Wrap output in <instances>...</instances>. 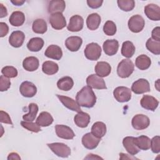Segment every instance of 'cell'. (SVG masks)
<instances>
[{
	"mask_svg": "<svg viewBox=\"0 0 160 160\" xmlns=\"http://www.w3.org/2000/svg\"><path fill=\"white\" fill-rule=\"evenodd\" d=\"M76 100L80 106L90 108L95 105L96 96L92 88L88 86H86L77 93Z\"/></svg>",
	"mask_w": 160,
	"mask_h": 160,
	"instance_id": "6da1fadb",
	"label": "cell"
},
{
	"mask_svg": "<svg viewBox=\"0 0 160 160\" xmlns=\"http://www.w3.org/2000/svg\"><path fill=\"white\" fill-rule=\"evenodd\" d=\"M134 65L131 60L129 59H122L118 65L117 73L121 78H127L133 72Z\"/></svg>",
	"mask_w": 160,
	"mask_h": 160,
	"instance_id": "7a4b0ae2",
	"label": "cell"
},
{
	"mask_svg": "<svg viewBox=\"0 0 160 160\" xmlns=\"http://www.w3.org/2000/svg\"><path fill=\"white\" fill-rule=\"evenodd\" d=\"M50 149L58 156L68 158L71 154V149L66 144L62 142H54L47 144Z\"/></svg>",
	"mask_w": 160,
	"mask_h": 160,
	"instance_id": "3957f363",
	"label": "cell"
},
{
	"mask_svg": "<svg viewBox=\"0 0 160 160\" xmlns=\"http://www.w3.org/2000/svg\"><path fill=\"white\" fill-rule=\"evenodd\" d=\"M84 55L89 60L96 61L101 55V48L98 43H89L84 49Z\"/></svg>",
	"mask_w": 160,
	"mask_h": 160,
	"instance_id": "277c9868",
	"label": "cell"
},
{
	"mask_svg": "<svg viewBox=\"0 0 160 160\" xmlns=\"http://www.w3.org/2000/svg\"><path fill=\"white\" fill-rule=\"evenodd\" d=\"M128 25L131 31L138 33L143 29L145 25V21L141 16L136 14L130 18Z\"/></svg>",
	"mask_w": 160,
	"mask_h": 160,
	"instance_id": "5b68a950",
	"label": "cell"
},
{
	"mask_svg": "<svg viewBox=\"0 0 160 160\" xmlns=\"http://www.w3.org/2000/svg\"><path fill=\"white\" fill-rule=\"evenodd\" d=\"M113 95L116 100L119 102H128L131 98V90L125 86H119L114 89Z\"/></svg>",
	"mask_w": 160,
	"mask_h": 160,
	"instance_id": "8992f818",
	"label": "cell"
},
{
	"mask_svg": "<svg viewBox=\"0 0 160 160\" xmlns=\"http://www.w3.org/2000/svg\"><path fill=\"white\" fill-rule=\"evenodd\" d=\"M131 124L134 129L136 130H143L149 126L150 120L147 116L139 114L132 118Z\"/></svg>",
	"mask_w": 160,
	"mask_h": 160,
	"instance_id": "52a82bcc",
	"label": "cell"
},
{
	"mask_svg": "<svg viewBox=\"0 0 160 160\" xmlns=\"http://www.w3.org/2000/svg\"><path fill=\"white\" fill-rule=\"evenodd\" d=\"M131 90L137 94H143L150 91V85L148 80L141 78L132 83Z\"/></svg>",
	"mask_w": 160,
	"mask_h": 160,
	"instance_id": "ba28073f",
	"label": "cell"
},
{
	"mask_svg": "<svg viewBox=\"0 0 160 160\" xmlns=\"http://www.w3.org/2000/svg\"><path fill=\"white\" fill-rule=\"evenodd\" d=\"M49 20L52 28L56 30L62 29L66 26V19L60 12L51 14Z\"/></svg>",
	"mask_w": 160,
	"mask_h": 160,
	"instance_id": "9c48e42d",
	"label": "cell"
},
{
	"mask_svg": "<svg viewBox=\"0 0 160 160\" xmlns=\"http://www.w3.org/2000/svg\"><path fill=\"white\" fill-rule=\"evenodd\" d=\"M101 141V138L95 136L91 132L85 134L82 138V144L86 149H95Z\"/></svg>",
	"mask_w": 160,
	"mask_h": 160,
	"instance_id": "30bf717a",
	"label": "cell"
},
{
	"mask_svg": "<svg viewBox=\"0 0 160 160\" xmlns=\"http://www.w3.org/2000/svg\"><path fill=\"white\" fill-rule=\"evenodd\" d=\"M86 83L88 86L96 89H107L104 79L96 74H91L86 78Z\"/></svg>",
	"mask_w": 160,
	"mask_h": 160,
	"instance_id": "8fae6325",
	"label": "cell"
},
{
	"mask_svg": "<svg viewBox=\"0 0 160 160\" xmlns=\"http://www.w3.org/2000/svg\"><path fill=\"white\" fill-rule=\"evenodd\" d=\"M19 91L22 96L26 98H32L36 94L37 88L32 82L24 81L20 85Z\"/></svg>",
	"mask_w": 160,
	"mask_h": 160,
	"instance_id": "7c38bea8",
	"label": "cell"
},
{
	"mask_svg": "<svg viewBox=\"0 0 160 160\" xmlns=\"http://www.w3.org/2000/svg\"><path fill=\"white\" fill-rule=\"evenodd\" d=\"M57 136L64 139H72L75 136L74 131L69 126L63 124H57L55 126Z\"/></svg>",
	"mask_w": 160,
	"mask_h": 160,
	"instance_id": "4fadbf2b",
	"label": "cell"
},
{
	"mask_svg": "<svg viewBox=\"0 0 160 160\" xmlns=\"http://www.w3.org/2000/svg\"><path fill=\"white\" fill-rule=\"evenodd\" d=\"M146 16L152 21L160 20V8L154 4H149L144 7Z\"/></svg>",
	"mask_w": 160,
	"mask_h": 160,
	"instance_id": "5bb4252c",
	"label": "cell"
},
{
	"mask_svg": "<svg viewBox=\"0 0 160 160\" xmlns=\"http://www.w3.org/2000/svg\"><path fill=\"white\" fill-rule=\"evenodd\" d=\"M140 104L143 108L154 111L158 108L159 101L152 96L144 95L141 99Z\"/></svg>",
	"mask_w": 160,
	"mask_h": 160,
	"instance_id": "9a60e30c",
	"label": "cell"
},
{
	"mask_svg": "<svg viewBox=\"0 0 160 160\" xmlns=\"http://www.w3.org/2000/svg\"><path fill=\"white\" fill-rule=\"evenodd\" d=\"M83 18L79 15H74L70 18L67 28L69 31L78 32L82 30L83 28Z\"/></svg>",
	"mask_w": 160,
	"mask_h": 160,
	"instance_id": "2e32d148",
	"label": "cell"
},
{
	"mask_svg": "<svg viewBox=\"0 0 160 160\" xmlns=\"http://www.w3.org/2000/svg\"><path fill=\"white\" fill-rule=\"evenodd\" d=\"M56 96L62 103V104L68 109L78 112L81 111L80 106L73 99L66 96H62L59 94H56Z\"/></svg>",
	"mask_w": 160,
	"mask_h": 160,
	"instance_id": "e0dca14e",
	"label": "cell"
},
{
	"mask_svg": "<svg viewBox=\"0 0 160 160\" xmlns=\"http://www.w3.org/2000/svg\"><path fill=\"white\" fill-rule=\"evenodd\" d=\"M24 39L25 35L23 32L15 31L11 34L9 38V42L10 45L14 48H19L22 45Z\"/></svg>",
	"mask_w": 160,
	"mask_h": 160,
	"instance_id": "ac0fdd59",
	"label": "cell"
},
{
	"mask_svg": "<svg viewBox=\"0 0 160 160\" xmlns=\"http://www.w3.org/2000/svg\"><path fill=\"white\" fill-rule=\"evenodd\" d=\"M102 48L105 54L108 56H113L118 51L119 42L116 39H108L104 42Z\"/></svg>",
	"mask_w": 160,
	"mask_h": 160,
	"instance_id": "d6986e66",
	"label": "cell"
},
{
	"mask_svg": "<svg viewBox=\"0 0 160 160\" xmlns=\"http://www.w3.org/2000/svg\"><path fill=\"white\" fill-rule=\"evenodd\" d=\"M82 43L81 38L79 36H71L66 39L65 45L66 48L72 52L78 51Z\"/></svg>",
	"mask_w": 160,
	"mask_h": 160,
	"instance_id": "ffe728a7",
	"label": "cell"
},
{
	"mask_svg": "<svg viewBox=\"0 0 160 160\" xmlns=\"http://www.w3.org/2000/svg\"><path fill=\"white\" fill-rule=\"evenodd\" d=\"M44 54L49 58L55 60H59L62 56V51L59 46L52 44L47 48Z\"/></svg>",
	"mask_w": 160,
	"mask_h": 160,
	"instance_id": "44dd1931",
	"label": "cell"
},
{
	"mask_svg": "<svg viewBox=\"0 0 160 160\" xmlns=\"http://www.w3.org/2000/svg\"><path fill=\"white\" fill-rule=\"evenodd\" d=\"M122 144L127 152L131 156H134L140 151V149L137 147L134 142V137H125L122 140Z\"/></svg>",
	"mask_w": 160,
	"mask_h": 160,
	"instance_id": "7402d4cb",
	"label": "cell"
},
{
	"mask_svg": "<svg viewBox=\"0 0 160 160\" xmlns=\"http://www.w3.org/2000/svg\"><path fill=\"white\" fill-rule=\"evenodd\" d=\"M66 8L65 1L63 0H52L49 2L48 11L49 13L54 14L57 12L62 13Z\"/></svg>",
	"mask_w": 160,
	"mask_h": 160,
	"instance_id": "603a6c76",
	"label": "cell"
},
{
	"mask_svg": "<svg viewBox=\"0 0 160 160\" xmlns=\"http://www.w3.org/2000/svg\"><path fill=\"white\" fill-rule=\"evenodd\" d=\"M111 66L107 62H98L95 66V72L96 75L101 78L108 76L111 73Z\"/></svg>",
	"mask_w": 160,
	"mask_h": 160,
	"instance_id": "cb8c5ba5",
	"label": "cell"
},
{
	"mask_svg": "<svg viewBox=\"0 0 160 160\" xmlns=\"http://www.w3.org/2000/svg\"><path fill=\"white\" fill-rule=\"evenodd\" d=\"M39 62L37 58L29 56L26 58L22 62V67L27 71H34L39 68Z\"/></svg>",
	"mask_w": 160,
	"mask_h": 160,
	"instance_id": "d4e9b609",
	"label": "cell"
},
{
	"mask_svg": "<svg viewBox=\"0 0 160 160\" xmlns=\"http://www.w3.org/2000/svg\"><path fill=\"white\" fill-rule=\"evenodd\" d=\"M76 125L79 128H86L90 122V116L84 112L80 111L74 118Z\"/></svg>",
	"mask_w": 160,
	"mask_h": 160,
	"instance_id": "484cf974",
	"label": "cell"
},
{
	"mask_svg": "<svg viewBox=\"0 0 160 160\" xmlns=\"http://www.w3.org/2000/svg\"><path fill=\"white\" fill-rule=\"evenodd\" d=\"M10 24L16 27L22 26L25 21V15L21 11H14L13 12L9 19Z\"/></svg>",
	"mask_w": 160,
	"mask_h": 160,
	"instance_id": "4316f807",
	"label": "cell"
},
{
	"mask_svg": "<svg viewBox=\"0 0 160 160\" xmlns=\"http://www.w3.org/2000/svg\"><path fill=\"white\" fill-rule=\"evenodd\" d=\"M101 23V17L98 13L89 14L86 19V25L89 29L94 31L97 29Z\"/></svg>",
	"mask_w": 160,
	"mask_h": 160,
	"instance_id": "83f0119b",
	"label": "cell"
},
{
	"mask_svg": "<svg viewBox=\"0 0 160 160\" xmlns=\"http://www.w3.org/2000/svg\"><path fill=\"white\" fill-rule=\"evenodd\" d=\"M53 122V118L48 112L43 111L41 112L36 119V123L41 127H47Z\"/></svg>",
	"mask_w": 160,
	"mask_h": 160,
	"instance_id": "f1b7e54d",
	"label": "cell"
},
{
	"mask_svg": "<svg viewBox=\"0 0 160 160\" xmlns=\"http://www.w3.org/2000/svg\"><path fill=\"white\" fill-rule=\"evenodd\" d=\"M44 46V40L38 37L31 38L27 44L28 49L32 52L40 51Z\"/></svg>",
	"mask_w": 160,
	"mask_h": 160,
	"instance_id": "f546056e",
	"label": "cell"
},
{
	"mask_svg": "<svg viewBox=\"0 0 160 160\" xmlns=\"http://www.w3.org/2000/svg\"><path fill=\"white\" fill-rule=\"evenodd\" d=\"M151 64V59L145 54H141L136 59L135 65L140 70H146L148 69Z\"/></svg>",
	"mask_w": 160,
	"mask_h": 160,
	"instance_id": "4dcf8cb0",
	"label": "cell"
},
{
	"mask_svg": "<svg viewBox=\"0 0 160 160\" xmlns=\"http://www.w3.org/2000/svg\"><path fill=\"white\" fill-rule=\"evenodd\" d=\"M134 142L137 147L141 150H148L151 146V139L146 136H140L134 138Z\"/></svg>",
	"mask_w": 160,
	"mask_h": 160,
	"instance_id": "1f68e13d",
	"label": "cell"
},
{
	"mask_svg": "<svg viewBox=\"0 0 160 160\" xmlns=\"http://www.w3.org/2000/svg\"><path fill=\"white\" fill-rule=\"evenodd\" d=\"M91 133L99 138H102L106 133V124L101 121L96 122L92 126Z\"/></svg>",
	"mask_w": 160,
	"mask_h": 160,
	"instance_id": "d6a6232c",
	"label": "cell"
},
{
	"mask_svg": "<svg viewBox=\"0 0 160 160\" xmlns=\"http://www.w3.org/2000/svg\"><path fill=\"white\" fill-rule=\"evenodd\" d=\"M74 85L72 79L69 76L63 77L58 80L57 82V86L58 89L62 91H69L72 89Z\"/></svg>",
	"mask_w": 160,
	"mask_h": 160,
	"instance_id": "836d02e7",
	"label": "cell"
},
{
	"mask_svg": "<svg viewBox=\"0 0 160 160\" xmlns=\"http://www.w3.org/2000/svg\"><path fill=\"white\" fill-rule=\"evenodd\" d=\"M42 70L44 73L48 75H52L58 72L59 70V66L57 63L51 61H47L43 62L42 65Z\"/></svg>",
	"mask_w": 160,
	"mask_h": 160,
	"instance_id": "e575fe53",
	"label": "cell"
},
{
	"mask_svg": "<svg viewBox=\"0 0 160 160\" xmlns=\"http://www.w3.org/2000/svg\"><path fill=\"white\" fill-rule=\"evenodd\" d=\"M135 46H134L133 43L131 41H127L122 43V48H121V54L123 56L130 58H131L134 52H135Z\"/></svg>",
	"mask_w": 160,
	"mask_h": 160,
	"instance_id": "d590c367",
	"label": "cell"
},
{
	"mask_svg": "<svg viewBox=\"0 0 160 160\" xmlns=\"http://www.w3.org/2000/svg\"><path fill=\"white\" fill-rule=\"evenodd\" d=\"M32 29L35 33L44 34L48 29L47 23L42 19H37L33 22Z\"/></svg>",
	"mask_w": 160,
	"mask_h": 160,
	"instance_id": "8d00e7d4",
	"label": "cell"
},
{
	"mask_svg": "<svg viewBox=\"0 0 160 160\" xmlns=\"http://www.w3.org/2000/svg\"><path fill=\"white\" fill-rule=\"evenodd\" d=\"M29 112L23 115L22 119L26 121H33L38 112V106L35 103H30L29 104Z\"/></svg>",
	"mask_w": 160,
	"mask_h": 160,
	"instance_id": "74e56055",
	"label": "cell"
},
{
	"mask_svg": "<svg viewBox=\"0 0 160 160\" xmlns=\"http://www.w3.org/2000/svg\"><path fill=\"white\" fill-rule=\"evenodd\" d=\"M148 50L156 55L160 54V41H157L152 38H149L146 43Z\"/></svg>",
	"mask_w": 160,
	"mask_h": 160,
	"instance_id": "f35d334b",
	"label": "cell"
},
{
	"mask_svg": "<svg viewBox=\"0 0 160 160\" xmlns=\"http://www.w3.org/2000/svg\"><path fill=\"white\" fill-rule=\"evenodd\" d=\"M118 7L124 11H131L135 6V2L133 0H118L117 1Z\"/></svg>",
	"mask_w": 160,
	"mask_h": 160,
	"instance_id": "ab89813d",
	"label": "cell"
},
{
	"mask_svg": "<svg viewBox=\"0 0 160 160\" xmlns=\"http://www.w3.org/2000/svg\"><path fill=\"white\" fill-rule=\"evenodd\" d=\"M116 26L112 21H107L103 26V31L108 36H113L116 32Z\"/></svg>",
	"mask_w": 160,
	"mask_h": 160,
	"instance_id": "60d3db41",
	"label": "cell"
},
{
	"mask_svg": "<svg viewBox=\"0 0 160 160\" xmlns=\"http://www.w3.org/2000/svg\"><path fill=\"white\" fill-rule=\"evenodd\" d=\"M21 124L24 128L33 132H38L41 130L40 128L41 126H39L36 122H32V121H22L21 122Z\"/></svg>",
	"mask_w": 160,
	"mask_h": 160,
	"instance_id": "b9f144b4",
	"label": "cell"
},
{
	"mask_svg": "<svg viewBox=\"0 0 160 160\" xmlns=\"http://www.w3.org/2000/svg\"><path fill=\"white\" fill-rule=\"evenodd\" d=\"M1 72L3 76L8 78H14L18 76V70L16 68L11 66L4 67L1 70Z\"/></svg>",
	"mask_w": 160,
	"mask_h": 160,
	"instance_id": "7bdbcfd3",
	"label": "cell"
},
{
	"mask_svg": "<svg viewBox=\"0 0 160 160\" xmlns=\"http://www.w3.org/2000/svg\"><path fill=\"white\" fill-rule=\"evenodd\" d=\"M151 150L154 153H159L160 152V137L156 136L151 139Z\"/></svg>",
	"mask_w": 160,
	"mask_h": 160,
	"instance_id": "ee69618b",
	"label": "cell"
},
{
	"mask_svg": "<svg viewBox=\"0 0 160 160\" xmlns=\"http://www.w3.org/2000/svg\"><path fill=\"white\" fill-rule=\"evenodd\" d=\"M11 86V81L8 78L3 75L0 76V91L1 92L7 91Z\"/></svg>",
	"mask_w": 160,
	"mask_h": 160,
	"instance_id": "f6af8a7d",
	"label": "cell"
},
{
	"mask_svg": "<svg viewBox=\"0 0 160 160\" xmlns=\"http://www.w3.org/2000/svg\"><path fill=\"white\" fill-rule=\"evenodd\" d=\"M0 121L2 123L12 124V122L9 115L6 112L3 111L2 110L0 111Z\"/></svg>",
	"mask_w": 160,
	"mask_h": 160,
	"instance_id": "bcb514c9",
	"label": "cell"
},
{
	"mask_svg": "<svg viewBox=\"0 0 160 160\" xmlns=\"http://www.w3.org/2000/svg\"><path fill=\"white\" fill-rule=\"evenodd\" d=\"M103 2L102 0H88L87 4L88 6L92 9H97L101 6Z\"/></svg>",
	"mask_w": 160,
	"mask_h": 160,
	"instance_id": "7dc6e473",
	"label": "cell"
},
{
	"mask_svg": "<svg viewBox=\"0 0 160 160\" xmlns=\"http://www.w3.org/2000/svg\"><path fill=\"white\" fill-rule=\"evenodd\" d=\"M9 32V27L5 22H0V37L3 38L7 35Z\"/></svg>",
	"mask_w": 160,
	"mask_h": 160,
	"instance_id": "c3c4849f",
	"label": "cell"
},
{
	"mask_svg": "<svg viewBox=\"0 0 160 160\" xmlns=\"http://www.w3.org/2000/svg\"><path fill=\"white\" fill-rule=\"evenodd\" d=\"M151 35L152 39L157 41H160V28L158 26L154 28L152 31Z\"/></svg>",
	"mask_w": 160,
	"mask_h": 160,
	"instance_id": "681fc988",
	"label": "cell"
},
{
	"mask_svg": "<svg viewBox=\"0 0 160 160\" xmlns=\"http://www.w3.org/2000/svg\"><path fill=\"white\" fill-rule=\"evenodd\" d=\"M8 15L7 9L2 4H0V18H2Z\"/></svg>",
	"mask_w": 160,
	"mask_h": 160,
	"instance_id": "f907efd6",
	"label": "cell"
},
{
	"mask_svg": "<svg viewBox=\"0 0 160 160\" xmlns=\"http://www.w3.org/2000/svg\"><path fill=\"white\" fill-rule=\"evenodd\" d=\"M8 160H10V159H19H19H21V158L18 153L11 152L8 155Z\"/></svg>",
	"mask_w": 160,
	"mask_h": 160,
	"instance_id": "816d5d0a",
	"label": "cell"
},
{
	"mask_svg": "<svg viewBox=\"0 0 160 160\" xmlns=\"http://www.w3.org/2000/svg\"><path fill=\"white\" fill-rule=\"evenodd\" d=\"M11 2L15 6H21L22 5L24 2L25 1L24 0H14V1H11Z\"/></svg>",
	"mask_w": 160,
	"mask_h": 160,
	"instance_id": "f5cc1de1",
	"label": "cell"
},
{
	"mask_svg": "<svg viewBox=\"0 0 160 160\" xmlns=\"http://www.w3.org/2000/svg\"><path fill=\"white\" fill-rule=\"evenodd\" d=\"M120 156V159H136V158H133V157H128V154H124V153H120L119 154Z\"/></svg>",
	"mask_w": 160,
	"mask_h": 160,
	"instance_id": "db71d44e",
	"label": "cell"
}]
</instances>
